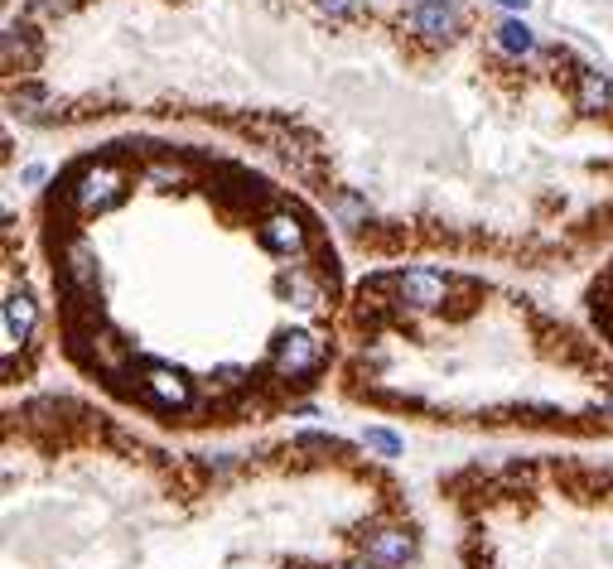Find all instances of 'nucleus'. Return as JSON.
I'll list each match as a JSON object with an SVG mask.
<instances>
[{"instance_id":"nucleus-9","label":"nucleus","mask_w":613,"mask_h":569,"mask_svg":"<svg viewBox=\"0 0 613 569\" xmlns=\"http://www.w3.org/2000/svg\"><path fill=\"white\" fill-rule=\"evenodd\" d=\"M63 271H68V280H73L83 295H97V285H102V261H97V251L87 242H68Z\"/></svg>"},{"instance_id":"nucleus-6","label":"nucleus","mask_w":613,"mask_h":569,"mask_svg":"<svg viewBox=\"0 0 613 569\" xmlns=\"http://www.w3.org/2000/svg\"><path fill=\"white\" fill-rule=\"evenodd\" d=\"M0 324H5V343H29L34 328H39V304L25 290H10L5 309H0Z\"/></svg>"},{"instance_id":"nucleus-13","label":"nucleus","mask_w":613,"mask_h":569,"mask_svg":"<svg viewBox=\"0 0 613 569\" xmlns=\"http://www.w3.org/2000/svg\"><path fill=\"white\" fill-rule=\"evenodd\" d=\"M363 444L372 449V454H382V459H396L406 444H401V434L396 430H387V425H367L363 430Z\"/></svg>"},{"instance_id":"nucleus-2","label":"nucleus","mask_w":613,"mask_h":569,"mask_svg":"<svg viewBox=\"0 0 613 569\" xmlns=\"http://www.w3.org/2000/svg\"><path fill=\"white\" fill-rule=\"evenodd\" d=\"M324 362V343L305 333V328H290L276 338V353H271V372L276 377H309L314 367Z\"/></svg>"},{"instance_id":"nucleus-10","label":"nucleus","mask_w":613,"mask_h":569,"mask_svg":"<svg viewBox=\"0 0 613 569\" xmlns=\"http://www.w3.org/2000/svg\"><path fill=\"white\" fill-rule=\"evenodd\" d=\"M609 102H613L609 78H604V73H594V68H585V73L575 78V107L594 116V111H604Z\"/></svg>"},{"instance_id":"nucleus-15","label":"nucleus","mask_w":613,"mask_h":569,"mask_svg":"<svg viewBox=\"0 0 613 569\" xmlns=\"http://www.w3.org/2000/svg\"><path fill=\"white\" fill-rule=\"evenodd\" d=\"M314 5H319L324 15H348V10H353L358 0H314Z\"/></svg>"},{"instance_id":"nucleus-5","label":"nucleus","mask_w":613,"mask_h":569,"mask_svg":"<svg viewBox=\"0 0 613 569\" xmlns=\"http://www.w3.org/2000/svg\"><path fill=\"white\" fill-rule=\"evenodd\" d=\"M411 29L435 44H449V39H459V10L449 0H420L411 10Z\"/></svg>"},{"instance_id":"nucleus-18","label":"nucleus","mask_w":613,"mask_h":569,"mask_svg":"<svg viewBox=\"0 0 613 569\" xmlns=\"http://www.w3.org/2000/svg\"><path fill=\"white\" fill-rule=\"evenodd\" d=\"M604 415H613V396H609V401H604Z\"/></svg>"},{"instance_id":"nucleus-4","label":"nucleus","mask_w":613,"mask_h":569,"mask_svg":"<svg viewBox=\"0 0 613 569\" xmlns=\"http://www.w3.org/2000/svg\"><path fill=\"white\" fill-rule=\"evenodd\" d=\"M261 246L271 256H285V261L305 256V222L295 213H266L261 217Z\"/></svg>"},{"instance_id":"nucleus-7","label":"nucleus","mask_w":613,"mask_h":569,"mask_svg":"<svg viewBox=\"0 0 613 569\" xmlns=\"http://www.w3.org/2000/svg\"><path fill=\"white\" fill-rule=\"evenodd\" d=\"M145 391H150V401L155 406H169V410H184L189 406V377L184 372H174V367H145Z\"/></svg>"},{"instance_id":"nucleus-16","label":"nucleus","mask_w":613,"mask_h":569,"mask_svg":"<svg viewBox=\"0 0 613 569\" xmlns=\"http://www.w3.org/2000/svg\"><path fill=\"white\" fill-rule=\"evenodd\" d=\"M25 184H44V164H29V169H25Z\"/></svg>"},{"instance_id":"nucleus-3","label":"nucleus","mask_w":613,"mask_h":569,"mask_svg":"<svg viewBox=\"0 0 613 569\" xmlns=\"http://www.w3.org/2000/svg\"><path fill=\"white\" fill-rule=\"evenodd\" d=\"M396 295H401V304H416V309H440L449 295V280L430 266H411L396 275Z\"/></svg>"},{"instance_id":"nucleus-19","label":"nucleus","mask_w":613,"mask_h":569,"mask_svg":"<svg viewBox=\"0 0 613 569\" xmlns=\"http://www.w3.org/2000/svg\"><path fill=\"white\" fill-rule=\"evenodd\" d=\"M353 569H367V565H353Z\"/></svg>"},{"instance_id":"nucleus-11","label":"nucleus","mask_w":613,"mask_h":569,"mask_svg":"<svg viewBox=\"0 0 613 569\" xmlns=\"http://www.w3.org/2000/svg\"><path fill=\"white\" fill-rule=\"evenodd\" d=\"M493 39H498L502 54H512V58H522V54H531V49H536V34L527 29V20H522V15H507V20L493 29Z\"/></svg>"},{"instance_id":"nucleus-1","label":"nucleus","mask_w":613,"mask_h":569,"mask_svg":"<svg viewBox=\"0 0 613 569\" xmlns=\"http://www.w3.org/2000/svg\"><path fill=\"white\" fill-rule=\"evenodd\" d=\"M126 174L116 169V164H87L83 174H78V184H73V208L83 217H97V213H112L116 203L126 198Z\"/></svg>"},{"instance_id":"nucleus-8","label":"nucleus","mask_w":613,"mask_h":569,"mask_svg":"<svg viewBox=\"0 0 613 569\" xmlns=\"http://www.w3.org/2000/svg\"><path fill=\"white\" fill-rule=\"evenodd\" d=\"M411 550H416V541L406 536V531H377L372 541H367V565L372 569H406V560H411Z\"/></svg>"},{"instance_id":"nucleus-12","label":"nucleus","mask_w":613,"mask_h":569,"mask_svg":"<svg viewBox=\"0 0 613 569\" xmlns=\"http://www.w3.org/2000/svg\"><path fill=\"white\" fill-rule=\"evenodd\" d=\"M0 54H5V68H29V63H34V44H29V34L20 25H10Z\"/></svg>"},{"instance_id":"nucleus-17","label":"nucleus","mask_w":613,"mask_h":569,"mask_svg":"<svg viewBox=\"0 0 613 569\" xmlns=\"http://www.w3.org/2000/svg\"><path fill=\"white\" fill-rule=\"evenodd\" d=\"M498 5H507V10H522V5H527V0H498Z\"/></svg>"},{"instance_id":"nucleus-14","label":"nucleus","mask_w":613,"mask_h":569,"mask_svg":"<svg viewBox=\"0 0 613 569\" xmlns=\"http://www.w3.org/2000/svg\"><path fill=\"white\" fill-rule=\"evenodd\" d=\"M145 179H150L155 189H179V184H184V169H179V164H150Z\"/></svg>"}]
</instances>
